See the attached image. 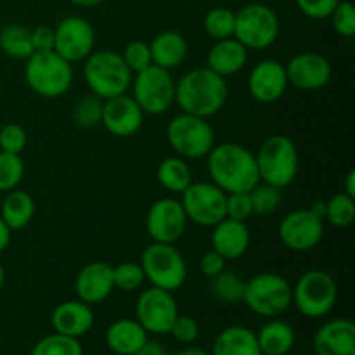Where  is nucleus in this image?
I'll list each match as a JSON object with an SVG mask.
<instances>
[{
    "label": "nucleus",
    "mask_w": 355,
    "mask_h": 355,
    "mask_svg": "<svg viewBox=\"0 0 355 355\" xmlns=\"http://www.w3.org/2000/svg\"><path fill=\"white\" fill-rule=\"evenodd\" d=\"M10 234H12V231L7 227V224L2 220V217H0V253L6 252L7 246H9Z\"/></svg>",
    "instance_id": "nucleus-49"
},
{
    "label": "nucleus",
    "mask_w": 355,
    "mask_h": 355,
    "mask_svg": "<svg viewBox=\"0 0 355 355\" xmlns=\"http://www.w3.org/2000/svg\"><path fill=\"white\" fill-rule=\"evenodd\" d=\"M83 78L94 96L106 101L127 94L134 75L127 68L120 52L101 49L90 52L89 58L85 59Z\"/></svg>",
    "instance_id": "nucleus-3"
},
{
    "label": "nucleus",
    "mask_w": 355,
    "mask_h": 355,
    "mask_svg": "<svg viewBox=\"0 0 355 355\" xmlns=\"http://www.w3.org/2000/svg\"><path fill=\"white\" fill-rule=\"evenodd\" d=\"M156 179L166 191L180 194L193 182V173H191L189 163L186 159L180 156H168L159 162L158 168H156Z\"/></svg>",
    "instance_id": "nucleus-30"
},
{
    "label": "nucleus",
    "mask_w": 355,
    "mask_h": 355,
    "mask_svg": "<svg viewBox=\"0 0 355 355\" xmlns=\"http://www.w3.org/2000/svg\"><path fill=\"white\" fill-rule=\"evenodd\" d=\"M243 302L260 318H281L293 305L291 284L281 274L260 272L246 281Z\"/></svg>",
    "instance_id": "nucleus-6"
},
{
    "label": "nucleus",
    "mask_w": 355,
    "mask_h": 355,
    "mask_svg": "<svg viewBox=\"0 0 355 355\" xmlns=\"http://www.w3.org/2000/svg\"><path fill=\"white\" fill-rule=\"evenodd\" d=\"M0 51L12 59L26 61L35 52L31 42V30L21 24H7L0 31Z\"/></svg>",
    "instance_id": "nucleus-31"
},
{
    "label": "nucleus",
    "mask_w": 355,
    "mask_h": 355,
    "mask_svg": "<svg viewBox=\"0 0 355 355\" xmlns=\"http://www.w3.org/2000/svg\"><path fill=\"white\" fill-rule=\"evenodd\" d=\"M139 263L144 270L146 281H149L151 286L173 293L186 283V260L175 248V245L153 241L144 248Z\"/></svg>",
    "instance_id": "nucleus-10"
},
{
    "label": "nucleus",
    "mask_w": 355,
    "mask_h": 355,
    "mask_svg": "<svg viewBox=\"0 0 355 355\" xmlns=\"http://www.w3.org/2000/svg\"><path fill=\"white\" fill-rule=\"evenodd\" d=\"M175 355H210V354H208L207 350L200 349V347L187 345L186 349H184V350H180V352H179V354H175Z\"/></svg>",
    "instance_id": "nucleus-51"
},
{
    "label": "nucleus",
    "mask_w": 355,
    "mask_h": 355,
    "mask_svg": "<svg viewBox=\"0 0 355 355\" xmlns=\"http://www.w3.org/2000/svg\"><path fill=\"white\" fill-rule=\"evenodd\" d=\"M103 104L104 101L94 94L82 97L73 107V121L82 128H96L103 120Z\"/></svg>",
    "instance_id": "nucleus-37"
},
{
    "label": "nucleus",
    "mask_w": 355,
    "mask_h": 355,
    "mask_svg": "<svg viewBox=\"0 0 355 355\" xmlns=\"http://www.w3.org/2000/svg\"><path fill=\"white\" fill-rule=\"evenodd\" d=\"M288 83L300 90H319L331 80L333 66L326 55L319 52H300L293 55L286 66Z\"/></svg>",
    "instance_id": "nucleus-17"
},
{
    "label": "nucleus",
    "mask_w": 355,
    "mask_h": 355,
    "mask_svg": "<svg viewBox=\"0 0 355 355\" xmlns=\"http://www.w3.org/2000/svg\"><path fill=\"white\" fill-rule=\"evenodd\" d=\"M315 355H355V324L350 319H331L315 331Z\"/></svg>",
    "instance_id": "nucleus-21"
},
{
    "label": "nucleus",
    "mask_w": 355,
    "mask_h": 355,
    "mask_svg": "<svg viewBox=\"0 0 355 355\" xmlns=\"http://www.w3.org/2000/svg\"><path fill=\"white\" fill-rule=\"evenodd\" d=\"M302 14L311 19H328L340 0H295Z\"/></svg>",
    "instance_id": "nucleus-45"
},
{
    "label": "nucleus",
    "mask_w": 355,
    "mask_h": 355,
    "mask_svg": "<svg viewBox=\"0 0 355 355\" xmlns=\"http://www.w3.org/2000/svg\"><path fill=\"white\" fill-rule=\"evenodd\" d=\"M225 217L239 222H246L250 217H253L250 194L229 193L227 198H225Z\"/></svg>",
    "instance_id": "nucleus-43"
},
{
    "label": "nucleus",
    "mask_w": 355,
    "mask_h": 355,
    "mask_svg": "<svg viewBox=\"0 0 355 355\" xmlns=\"http://www.w3.org/2000/svg\"><path fill=\"white\" fill-rule=\"evenodd\" d=\"M113 283L114 290L132 293V291L141 290L142 284L146 283L144 270L141 263L135 262H121L113 267Z\"/></svg>",
    "instance_id": "nucleus-38"
},
{
    "label": "nucleus",
    "mask_w": 355,
    "mask_h": 355,
    "mask_svg": "<svg viewBox=\"0 0 355 355\" xmlns=\"http://www.w3.org/2000/svg\"><path fill=\"white\" fill-rule=\"evenodd\" d=\"M229 85L224 76L208 66L189 69L175 82V103L182 113L200 118H211L225 106Z\"/></svg>",
    "instance_id": "nucleus-2"
},
{
    "label": "nucleus",
    "mask_w": 355,
    "mask_h": 355,
    "mask_svg": "<svg viewBox=\"0 0 355 355\" xmlns=\"http://www.w3.org/2000/svg\"><path fill=\"white\" fill-rule=\"evenodd\" d=\"M246 62H248V49L234 37L215 42L207 55L208 68L224 78L241 71Z\"/></svg>",
    "instance_id": "nucleus-24"
},
{
    "label": "nucleus",
    "mask_w": 355,
    "mask_h": 355,
    "mask_svg": "<svg viewBox=\"0 0 355 355\" xmlns=\"http://www.w3.org/2000/svg\"><path fill=\"white\" fill-rule=\"evenodd\" d=\"M187 217L179 200L162 198L149 207L146 215V229L155 243L175 245L184 236L187 227Z\"/></svg>",
    "instance_id": "nucleus-16"
},
{
    "label": "nucleus",
    "mask_w": 355,
    "mask_h": 355,
    "mask_svg": "<svg viewBox=\"0 0 355 355\" xmlns=\"http://www.w3.org/2000/svg\"><path fill=\"white\" fill-rule=\"evenodd\" d=\"M96 45L94 26L80 16H68L54 28V52L68 62L85 61Z\"/></svg>",
    "instance_id": "nucleus-15"
},
{
    "label": "nucleus",
    "mask_w": 355,
    "mask_h": 355,
    "mask_svg": "<svg viewBox=\"0 0 355 355\" xmlns=\"http://www.w3.org/2000/svg\"><path fill=\"white\" fill-rule=\"evenodd\" d=\"M166 141L180 158L201 159L215 146V132L207 118L180 113L166 125Z\"/></svg>",
    "instance_id": "nucleus-8"
},
{
    "label": "nucleus",
    "mask_w": 355,
    "mask_h": 355,
    "mask_svg": "<svg viewBox=\"0 0 355 355\" xmlns=\"http://www.w3.org/2000/svg\"><path fill=\"white\" fill-rule=\"evenodd\" d=\"M113 266L106 262H90L80 269L75 279L78 300L89 305L103 304L113 293Z\"/></svg>",
    "instance_id": "nucleus-20"
},
{
    "label": "nucleus",
    "mask_w": 355,
    "mask_h": 355,
    "mask_svg": "<svg viewBox=\"0 0 355 355\" xmlns=\"http://www.w3.org/2000/svg\"><path fill=\"white\" fill-rule=\"evenodd\" d=\"M329 19L336 33L342 37L352 38L355 35V9L349 0H340Z\"/></svg>",
    "instance_id": "nucleus-42"
},
{
    "label": "nucleus",
    "mask_w": 355,
    "mask_h": 355,
    "mask_svg": "<svg viewBox=\"0 0 355 355\" xmlns=\"http://www.w3.org/2000/svg\"><path fill=\"white\" fill-rule=\"evenodd\" d=\"M24 78L37 96L58 99L68 92L73 83L71 62L54 51L33 52L26 59Z\"/></svg>",
    "instance_id": "nucleus-4"
},
{
    "label": "nucleus",
    "mask_w": 355,
    "mask_h": 355,
    "mask_svg": "<svg viewBox=\"0 0 355 355\" xmlns=\"http://www.w3.org/2000/svg\"><path fill=\"white\" fill-rule=\"evenodd\" d=\"M28 135L23 125L7 123L0 130V151L10 153V155H21L26 148Z\"/></svg>",
    "instance_id": "nucleus-41"
},
{
    "label": "nucleus",
    "mask_w": 355,
    "mask_h": 355,
    "mask_svg": "<svg viewBox=\"0 0 355 355\" xmlns=\"http://www.w3.org/2000/svg\"><path fill=\"white\" fill-rule=\"evenodd\" d=\"M3 283H6V269H3V266L0 263V290H2Z\"/></svg>",
    "instance_id": "nucleus-53"
},
{
    "label": "nucleus",
    "mask_w": 355,
    "mask_h": 355,
    "mask_svg": "<svg viewBox=\"0 0 355 355\" xmlns=\"http://www.w3.org/2000/svg\"><path fill=\"white\" fill-rule=\"evenodd\" d=\"M210 355H262L257 333L246 326H227L214 340Z\"/></svg>",
    "instance_id": "nucleus-27"
},
{
    "label": "nucleus",
    "mask_w": 355,
    "mask_h": 355,
    "mask_svg": "<svg viewBox=\"0 0 355 355\" xmlns=\"http://www.w3.org/2000/svg\"><path fill=\"white\" fill-rule=\"evenodd\" d=\"M73 6H78V7H96L101 6L104 0H69Z\"/></svg>",
    "instance_id": "nucleus-52"
},
{
    "label": "nucleus",
    "mask_w": 355,
    "mask_h": 355,
    "mask_svg": "<svg viewBox=\"0 0 355 355\" xmlns=\"http://www.w3.org/2000/svg\"><path fill=\"white\" fill-rule=\"evenodd\" d=\"M338 298L335 277L321 269L302 274L291 286V300L297 311L307 319H321L333 311Z\"/></svg>",
    "instance_id": "nucleus-7"
},
{
    "label": "nucleus",
    "mask_w": 355,
    "mask_h": 355,
    "mask_svg": "<svg viewBox=\"0 0 355 355\" xmlns=\"http://www.w3.org/2000/svg\"><path fill=\"white\" fill-rule=\"evenodd\" d=\"M0 217L10 231L24 229L35 217V200L26 191L12 189L6 194L0 208Z\"/></svg>",
    "instance_id": "nucleus-29"
},
{
    "label": "nucleus",
    "mask_w": 355,
    "mask_h": 355,
    "mask_svg": "<svg viewBox=\"0 0 355 355\" xmlns=\"http://www.w3.org/2000/svg\"><path fill=\"white\" fill-rule=\"evenodd\" d=\"M245 284L246 281H243L238 274L225 269L215 277H210V293L220 304L234 305L243 302Z\"/></svg>",
    "instance_id": "nucleus-32"
},
{
    "label": "nucleus",
    "mask_w": 355,
    "mask_h": 355,
    "mask_svg": "<svg viewBox=\"0 0 355 355\" xmlns=\"http://www.w3.org/2000/svg\"><path fill=\"white\" fill-rule=\"evenodd\" d=\"M343 193H347L349 196L355 198V170H350L345 175V182H343Z\"/></svg>",
    "instance_id": "nucleus-50"
},
{
    "label": "nucleus",
    "mask_w": 355,
    "mask_h": 355,
    "mask_svg": "<svg viewBox=\"0 0 355 355\" xmlns=\"http://www.w3.org/2000/svg\"><path fill=\"white\" fill-rule=\"evenodd\" d=\"M277 234L291 252H311L324 238V218L315 215L311 208H298L281 218Z\"/></svg>",
    "instance_id": "nucleus-14"
},
{
    "label": "nucleus",
    "mask_w": 355,
    "mask_h": 355,
    "mask_svg": "<svg viewBox=\"0 0 355 355\" xmlns=\"http://www.w3.org/2000/svg\"><path fill=\"white\" fill-rule=\"evenodd\" d=\"M250 201H252L253 215L257 217H267L274 214L283 203V189L260 180L252 191H250Z\"/></svg>",
    "instance_id": "nucleus-34"
},
{
    "label": "nucleus",
    "mask_w": 355,
    "mask_h": 355,
    "mask_svg": "<svg viewBox=\"0 0 355 355\" xmlns=\"http://www.w3.org/2000/svg\"><path fill=\"white\" fill-rule=\"evenodd\" d=\"M134 355H166V350L162 343L148 340Z\"/></svg>",
    "instance_id": "nucleus-48"
},
{
    "label": "nucleus",
    "mask_w": 355,
    "mask_h": 355,
    "mask_svg": "<svg viewBox=\"0 0 355 355\" xmlns=\"http://www.w3.org/2000/svg\"><path fill=\"white\" fill-rule=\"evenodd\" d=\"M144 116V111L139 107L134 97L121 94L104 101L101 125L114 137L127 139L141 130Z\"/></svg>",
    "instance_id": "nucleus-18"
},
{
    "label": "nucleus",
    "mask_w": 355,
    "mask_h": 355,
    "mask_svg": "<svg viewBox=\"0 0 355 355\" xmlns=\"http://www.w3.org/2000/svg\"><path fill=\"white\" fill-rule=\"evenodd\" d=\"M94 321H96V318H94L92 305L82 300L62 302L51 314L54 331L66 336H73V338L87 335L92 329Z\"/></svg>",
    "instance_id": "nucleus-23"
},
{
    "label": "nucleus",
    "mask_w": 355,
    "mask_h": 355,
    "mask_svg": "<svg viewBox=\"0 0 355 355\" xmlns=\"http://www.w3.org/2000/svg\"><path fill=\"white\" fill-rule=\"evenodd\" d=\"M262 355H288L295 347V329L279 318L269 319L257 333Z\"/></svg>",
    "instance_id": "nucleus-28"
},
{
    "label": "nucleus",
    "mask_w": 355,
    "mask_h": 355,
    "mask_svg": "<svg viewBox=\"0 0 355 355\" xmlns=\"http://www.w3.org/2000/svg\"><path fill=\"white\" fill-rule=\"evenodd\" d=\"M135 315L148 335H168L179 315V307L172 291L151 286L139 295Z\"/></svg>",
    "instance_id": "nucleus-13"
},
{
    "label": "nucleus",
    "mask_w": 355,
    "mask_h": 355,
    "mask_svg": "<svg viewBox=\"0 0 355 355\" xmlns=\"http://www.w3.org/2000/svg\"><path fill=\"white\" fill-rule=\"evenodd\" d=\"M227 260L217 253L215 250H210V252L203 253V257L200 259V270L205 274V276L210 279V277H215L217 274H220L222 270L227 269Z\"/></svg>",
    "instance_id": "nucleus-46"
},
{
    "label": "nucleus",
    "mask_w": 355,
    "mask_h": 355,
    "mask_svg": "<svg viewBox=\"0 0 355 355\" xmlns=\"http://www.w3.org/2000/svg\"><path fill=\"white\" fill-rule=\"evenodd\" d=\"M324 220H328L333 227L345 229L352 225L355 220V198L340 191L335 196L326 201Z\"/></svg>",
    "instance_id": "nucleus-33"
},
{
    "label": "nucleus",
    "mask_w": 355,
    "mask_h": 355,
    "mask_svg": "<svg viewBox=\"0 0 355 355\" xmlns=\"http://www.w3.org/2000/svg\"><path fill=\"white\" fill-rule=\"evenodd\" d=\"M148 342V331L137 319H118L107 328L106 343L116 355H134Z\"/></svg>",
    "instance_id": "nucleus-26"
},
{
    "label": "nucleus",
    "mask_w": 355,
    "mask_h": 355,
    "mask_svg": "<svg viewBox=\"0 0 355 355\" xmlns=\"http://www.w3.org/2000/svg\"><path fill=\"white\" fill-rule=\"evenodd\" d=\"M168 335H172L173 338L179 343L184 345H193L198 338H200V324L191 315H177L175 322L172 324Z\"/></svg>",
    "instance_id": "nucleus-44"
},
{
    "label": "nucleus",
    "mask_w": 355,
    "mask_h": 355,
    "mask_svg": "<svg viewBox=\"0 0 355 355\" xmlns=\"http://www.w3.org/2000/svg\"><path fill=\"white\" fill-rule=\"evenodd\" d=\"M31 42H33L35 52L54 51V28L45 26V24L33 28L31 30Z\"/></svg>",
    "instance_id": "nucleus-47"
},
{
    "label": "nucleus",
    "mask_w": 355,
    "mask_h": 355,
    "mask_svg": "<svg viewBox=\"0 0 355 355\" xmlns=\"http://www.w3.org/2000/svg\"><path fill=\"white\" fill-rule=\"evenodd\" d=\"M210 182L225 194L250 193L260 182L255 155L236 142L215 144L207 156Z\"/></svg>",
    "instance_id": "nucleus-1"
},
{
    "label": "nucleus",
    "mask_w": 355,
    "mask_h": 355,
    "mask_svg": "<svg viewBox=\"0 0 355 355\" xmlns=\"http://www.w3.org/2000/svg\"><path fill=\"white\" fill-rule=\"evenodd\" d=\"M286 68L276 59H263L257 62L248 75L250 96L262 104H272L286 94Z\"/></svg>",
    "instance_id": "nucleus-19"
},
{
    "label": "nucleus",
    "mask_w": 355,
    "mask_h": 355,
    "mask_svg": "<svg viewBox=\"0 0 355 355\" xmlns=\"http://www.w3.org/2000/svg\"><path fill=\"white\" fill-rule=\"evenodd\" d=\"M132 97L144 114H163L175 103V80L168 69L148 66L132 78Z\"/></svg>",
    "instance_id": "nucleus-11"
},
{
    "label": "nucleus",
    "mask_w": 355,
    "mask_h": 355,
    "mask_svg": "<svg viewBox=\"0 0 355 355\" xmlns=\"http://www.w3.org/2000/svg\"><path fill=\"white\" fill-rule=\"evenodd\" d=\"M187 220L201 227H214L225 218L227 194L214 182H191L180 193Z\"/></svg>",
    "instance_id": "nucleus-12"
},
{
    "label": "nucleus",
    "mask_w": 355,
    "mask_h": 355,
    "mask_svg": "<svg viewBox=\"0 0 355 355\" xmlns=\"http://www.w3.org/2000/svg\"><path fill=\"white\" fill-rule=\"evenodd\" d=\"M24 177V162L21 155L0 151V193L16 189Z\"/></svg>",
    "instance_id": "nucleus-39"
},
{
    "label": "nucleus",
    "mask_w": 355,
    "mask_h": 355,
    "mask_svg": "<svg viewBox=\"0 0 355 355\" xmlns=\"http://www.w3.org/2000/svg\"><path fill=\"white\" fill-rule=\"evenodd\" d=\"M31 355H83V347L78 338L54 331L35 343Z\"/></svg>",
    "instance_id": "nucleus-35"
},
{
    "label": "nucleus",
    "mask_w": 355,
    "mask_h": 355,
    "mask_svg": "<svg viewBox=\"0 0 355 355\" xmlns=\"http://www.w3.org/2000/svg\"><path fill=\"white\" fill-rule=\"evenodd\" d=\"M234 24L236 12L227 7H214L208 10L203 19L205 31L215 42L234 37Z\"/></svg>",
    "instance_id": "nucleus-36"
},
{
    "label": "nucleus",
    "mask_w": 355,
    "mask_h": 355,
    "mask_svg": "<svg viewBox=\"0 0 355 355\" xmlns=\"http://www.w3.org/2000/svg\"><path fill=\"white\" fill-rule=\"evenodd\" d=\"M211 229V250L220 253L225 260H238L248 252L252 234L246 222L225 217Z\"/></svg>",
    "instance_id": "nucleus-22"
},
{
    "label": "nucleus",
    "mask_w": 355,
    "mask_h": 355,
    "mask_svg": "<svg viewBox=\"0 0 355 355\" xmlns=\"http://www.w3.org/2000/svg\"><path fill=\"white\" fill-rule=\"evenodd\" d=\"M279 17L267 3H246L236 12L234 38L248 51H263L270 47L279 37Z\"/></svg>",
    "instance_id": "nucleus-9"
},
{
    "label": "nucleus",
    "mask_w": 355,
    "mask_h": 355,
    "mask_svg": "<svg viewBox=\"0 0 355 355\" xmlns=\"http://www.w3.org/2000/svg\"><path fill=\"white\" fill-rule=\"evenodd\" d=\"M121 58H123L125 64L130 69L132 75L153 64L151 49H149L148 42L144 40H132L130 44H127V47L121 52Z\"/></svg>",
    "instance_id": "nucleus-40"
},
{
    "label": "nucleus",
    "mask_w": 355,
    "mask_h": 355,
    "mask_svg": "<svg viewBox=\"0 0 355 355\" xmlns=\"http://www.w3.org/2000/svg\"><path fill=\"white\" fill-rule=\"evenodd\" d=\"M149 49H151L153 64L168 69V71L182 64L187 58V52H189L186 38L179 31L173 30L159 31L151 40Z\"/></svg>",
    "instance_id": "nucleus-25"
},
{
    "label": "nucleus",
    "mask_w": 355,
    "mask_h": 355,
    "mask_svg": "<svg viewBox=\"0 0 355 355\" xmlns=\"http://www.w3.org/2000/svg\"><path fill=\"white\" fill-rule=\"evenodd\" d=\"M255 159L262 182L284 189L297 179L300 156L295 142L286 135L276 134L267 137L255 155Z\"/></svg>",
    "instance_id": "nucleus-5"
}]
</instances>
